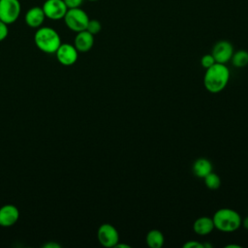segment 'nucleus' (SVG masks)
Wrapping results in <instances>:
<instances>
[{"label": "nucleus", "instance_id": "obj_7", "mask_svg": "<svg viewBox=\"0 0 248 248\" xmlns=\"http://www.w3.org/2000/svg\"><path fill=\"white\" fill-rule=\"evenodd\" d=\"M55 55L60 64L64 66H72L77 62L78 58V51L74 45L68 43H61V45L55 51Z\"/></svg>", "mask_w": 248, "mask_h": 248}, {"label": "nucleus", "instance_id": "obj_8", "mask_svg": "<svg viewBox=\"0 0 248 248\" xmlns=\"http://www.w3.org/2000/svg\"><path fill=\"white\" fill-rule=\"evenodd\" d=\"M42 8L46 17L52 20L62 19L68 10L63 0H46Z\"/></svg>", "mask_w": 248, "mask_h": 248}, {"label": "nucleus", "instance_id": "obj_4", "mask_svg": "<svg viewBox=\"0 0 248 248\" xmlns=\"http://www.w3.org/2000/svg\"><path fill=\"white\" fill-rule=\"evenodd\" d=\"M66 26L74 31L79 32L86 29L87 23L89 21V16L80 7L68 9L64 17H63Z\"/></svg>", "mask_w": 248, "mask_h": 248}, {"label": "nucleus", "instance_id": "obj_1", "mask_svg": "<svg viewBox=\"0 0 248 248\" xmlns=\"http://www.w3.org/2000/svg\"><path fill=\"white\" fill-rule=\"evenodd\" d=\"M230 79V71L226 64L215 63L205 69L203 85L210 93H219L225 89Z\"/></svg>", "mask_w": 248, "mask_h": 248}, {"label": "nucleus", "instance_id": "obj_6", "mask_svg": "<svg viewBox=\"0 0 248 248\" xmlns=\"http://www.w3.org/2000/svg\"><path fill=\"white\" fill-rule=\"evenodd\" d=\"M97 238L104 247H115L119 242V233L114 226L108 223L102 224L97 231Z\"/></svg>", "mask_w": 248, "mask_h": 248}, {"label": "nucleus", "instance_id": "obj_15", "mask_svg": "<svg viewBox=\"0 0 248 248\" xmlns=\"http://www.w3.org/2000/svg\"><path fill=\"white\" fill-rule=\"evenodd\" d=\"M146 244L150 248H161L164 245L165 237L161 231L159 230H150L145 237Z\"/></svg>", "mask_w": 248, "mask_h": 248}, {"label": "nucleus", "instance_id": "obj_22", "mask_svg": "<svg viewBox=\"0 0 248 248\" xmlns=\"http://www.w3.org/2000/svg\"><path fill=\"white\" fill-rule=\"evenodd\" d=\"M182 246L183 248H203V243L198 242L196 240H188Z\"/></svg>", "mask_w": 248, "mask_h": 248}, {"label": "nucleus", "instance_id": "obj_16", "mask_svg": "<svg viewBox=\"0 0 248 248\" xmlns=\"http://www.w3.org/2000/svg\"><path fill=\"white\" fill-rule=\"evenodd\" d=\"M232 63L236 68H242L248 65V51L244 49H239L237 51H233V54L231 58Z\"/></svg>", "mask_w": 248, "mask_h": 248}, {"label": "nucleus", "instance_id": "obj_2", "mask_svg": "<svg viewBox=\"0 0 248 248\" xmlns=\"http://www.w3.org/2000/svg\"><path fill=\"white\" fill-rule=\"evenodd\" d=\"M34 42L36 46L46 53H55L61 45V39L57 31L48 26L37 28L34 35Z\"/></svg>", "mask_w": 248, "mask_h": 248}, {"label": "nucleus", "instance_id": "obj_10", "mask_svg": "<svg viewBox=\"0 0 248 248\" xmlns=\"http://www.w3.org/2000/svg\"><path fill=\"white\" fill-rule=\"evenodd\" d=\"M19 218V211L14 204H5L0 207V226L12 227Z\"/></svg>", "mask_w": 248, "mask_h": 248}, {"label": "nucleus", "instance_id": "obj_11", "mask_svg": "<svg viewBox=\"0 0 248 248\" xmlns=\"http://www.w3.org/2000/svg\"><path fill=\"white\" fill-rule=\"evenodd\" d=\"M46 18V15L42 7H32L30 8L24 16L25 23L31 28H39L42 26Z\"/></svg>", "mask_w": 248, "mask_h": 248}, {"label": "nucleus", "instance_id": "obj_17", "mask_svg": "<svg viewBox=\"0 0 248 248\" xmlns=\"http://www.w3.org/2000/svg\"><path fill=\"white\" fill-rule=\"evenodd\" d=\"M203 180H204L205 186L210 190H217L221 186L220 176L213 171L209 172L206 176H204Z\"/></svg>", "mask_w": 248, "mask_h": 248}, {"label": "nucleus", "instance_id": "obj_3", "mask_svg": "<svg viewBox=\"0 0 248 248\" xmlns=\"http://www.w3.org/2000/svg\"><path fill=\"white\" fill-rule=\"evenodd\" d=\"M214 227L223 232H232L241 226V217L238 212L232 208H220L212 217Z\"/></svg>", "mask_w": 248, "mask_h": 248}, {"label": "nucleus", "instance_id": "obj_12", "mask_svg": "<svg viewBox=\"0 0 248 248\" xmlns=\"http://www.w3.org/2000/svg\"><path fill=\"white\" fill-rule=\"evenodd\" d=\"M94 45V35L87 30H82L77 33L74 41V46L79 52L89 51Z\"/></svg>", "mask_w": 248, "mask_h": 248}, {"label": "nucleus", "instance_id": "obj_25", "mask_svg": "<svg viewBox=\"0 0 248 248\" xmlns=\"http://www.w3.org/2000/svg\"><path fill=\"white\" fill-rule=\"evenodd\" d=\"M115 247L116 248H130V245H128V244H123V243H117L116 245H115Z\"/></svg>", "mask_w": 248, "mask_h": 248}, {"label": "nucleus", "instance_id": "obj_13", "mask_svg": "<svg viewBox=\"0 0 248 248\" xmlns=\"http://www.w3.org/2000/svg\"><path fill=\"white\" fill-rule=\"evenodd\" d=\"M215 229L212 217L209 216H202L195 220L193 224V230L198 235H207L212 232Z\"/></svg>", "mask_w": 248, "mask_h": 248}, {"label": "nucleus", "instance_id": "obj_5", "mask_svg": "<svg viewBox=\"0 0 248 248\" xmlns=\"http://www.w3.org/2000/svg\"><path fill=\"white\" fill-rule=\"evenodd\" d=\"M20 11L21 6L18 0H0V19L6 24L16 22Z\"/></svg>", "mask_w": 248, "mask_h": 248}, {"label": "nucleus", "instance_id": "obj_23", "mask_svg": "<svg viewBox=\"0 0 248 248\" xmlns=\"http://www.w3.org/2000/svg\"><path fill=\"white\" fill-rule=\"evenodd\" d=\"M44 247H46V248H54V247L59 248L60 245H58V244H56V243H53V242H49V243H46Z\"/></svg>", "mask_w": 248, "mask_h": 248}, {"label": "nucleus", "instance_id": "obj_27", "mask_svg": "<svg viewBox=\"0 0 248 248\" xmlns=\"http://www.w3.org/2000/svg\"><path fill=\"white\" fill-rule=\"evenodd\" d=\"M88 1H98V0H88Z\"/></svg>", "mask_w": 248, "mask_h": 248}, {"label": "nucleus", "instance_id": "obj_19", "mask_svg": "<svg viewBox=\"0 0 248 248\" xmlns=\"http://www.w3.org/2000/svg\"><path fill=\"white\" fill-rule=\"evenodd\" d=\"M215 63H216V61H215V59H214V57L211 53L210 54H204L201 59V64L204 69H207V68L211 67Z\"/></svg>", "mask_w": 248, "mask_h": 248}, {"label": "nucleus", "instance_id": "obj_14", "mask_svg": "<svg viewBox=\"0 0 248 248\" xmlns=\"http://www.w3.org/2000/svg\"><path fill=\"white\" fill-rule=\"evenodd\" d=\"M212 171V164L208 159L199 158L193 164V172L196 176L203 178Z\"/></svg>", "mask_w": 248, "mask_h": 248}, {"label": "nucleus", "instance_id": "obj_26", "mask_svg": "<svg viewBox=\"0 0 248 248\" xmlns=\"http://www.w3.org/2000/svg\"><path fill=\"white\" fill-rule=\"evenodd\" d=\"M226 248H240L241 246L240 245H237V244H228L225 246Z\"/></svg>", "mask_w": 248, "mask_h": 248}, {"label": "nucleus", "instance_id": "obj_24", "mask_svg": "<svg viewBox=\"0 0 248 248\" xmlns=\"http://www.w3.org/2000/svg\"><path fill=\"white\" fill-rule=\"evenodd\" d=\"M241 226H243L246 230H248V216L241 220Z\"/></svg>", "mask_w": 248, "mask_h": 248}, {"label": "nucleus", "instance_id": "obj_18", "mask_svg": "<svg viewBox=\"0 0 248 248\" xmlns=\"http://www.w3.org/2000/svg\"><path fill=\"white\" fill-rule=\"evenodd\" d=\"M101 29H102V24H101V22L99 20H97V19H89L85 30H87L92 35H96V34H98L101 31Z\"/></svg>", "mask_w": 248, "mask_h": 248}, {"label": "nucleus", "instance_id": "obj_9", "mask_svg": "<svg viewBox=\"0 0 248 248\" xmlns=\"http://www.w3.org/2000/svg\"><path fill=\"white\" fill-rule=\"evenodd\" d=\"M211 54L213 55L216 63L227 64L233 54V46L229 41L221 40L213 46Z\"/></svg>", "mask_w": 248, "mask_h": 248}, {"label": "nucleus", "instance_id": "obj_20", "mask_svg": "<svg viewBox=\"0 0 248 248\" xmlns=\"http://www.w3.org/2000/svg\"><path fill=\"white\" fill-rule=\"evenodd\" d=\"M8 34H9L8 24H6L5 22H3L0 19V42L5 40L7 38V36H8Z\"/></svg>", "mask_w": 248, "mask_h": 248}, {"label": "nucleus", "instance_id": "obj_21", "mask_svg": "<svg viewBox=\"0 0 248 248\" xmlns=\"http://www.w3.org/2000/svg\"><path fill=\"white\" fill-rule=\"evenodd\" d=\"M68 9L79 8L83 3V0H63Z\"/></svg>", "mask_w": 248, "mask_h": 248}]
</instances>
